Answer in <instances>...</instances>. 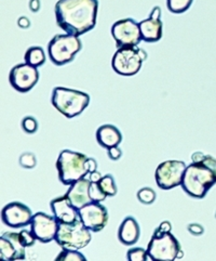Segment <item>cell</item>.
<instances>
[{"label": "cell", "instance_id": "26", "mask_svg": "<svg viewBox=\"0 0 216 261\" xmlns=\"http://www.w3.org/2000/svg\"><path fill=\"white\" fill-rule=\"evenodd\" d=\"M138 201L145 205H150L156 199V192L150 188H143L137 192Z\"/></svg>", "mask_w": 216, "mask_h": 261}, {"label": "cell", "instance_id": "36", "mask_svg": "<svg viewBox=\"0 0 216 261\" xmlns=\"http://www.w3.org/2000/svg\"><path fill=\"white\" fill-rule=\"evenodd\" d=\"M150 16L156 17V19H160V16H161V9H160V7H155L152 10H151V12H150Z\"/></svg>", "mask_w": 216, "mask_h": 261}, {"label": "cell", "instance_id": "2", "mask_svg": "<svg viewBox=\"0 0 216 261\" xmlns=\"http://www.w3.org/2000/svg\"><path fill=\"white\" fill-rule=\"evenodd\" d=\"M192 160L180 186L189 196L203 198L216 184V160L201 152L194 153Z\"/></svg>", "mask_w": 216, "mask_h": 261}, {"label": "cell", "instance_id": "11", "mask_svg": "<svg viewBox=\"0 0 216 261\" xmlns=\"http://www.w3.org/2000/svg\"><path fill=\"white\" fill-rule=\"evenodd\" d=\"M39 81L37 67L27 63H21L13 66L9 73V82L13 88L22 93L30 91Z\"/></svg>", "mask_w": 216, "mask_h": 261}, {"label": "cell", "instance_id": "19", "mask_svg": "<svg viewBox=\"0 0 216 261\" xmlns=\"http://www.w3.org/2000/svg\"><path fill=\"white\" fill-rule=\"evenodd\" d=\"M138 25H140L142 40L151 43L157 42L162 38L163 24L160 19L149 15L148 19L141 21Z\"/></svg>", "mask_w": 216, "mask_h": 261}, {"label": "cell", "instance_id": "21", "mask_svg": "<svg viewBox=\"0 0 216 261\" xmlns=\"http://www.w3.org/2000/svg\"><path fill=\"white\" fill-rule=\"evenodd\" d=\"M46 54L41 47L34 46L27 49L25 52L24 60L25 63H27L34 67H39L46 63Z\"/></svg>", "mask_w": 216, "mask_h": 261}, {"label": "cell", "instance_id": "30", "mask_svg": "<svg viewBox=\"0 0 216 261\" xmlns=\"http://www.w3.org/2000/svg\"><path fill=\"white\" fill-rule=\"evenodd\" d=\"M20 238H21V242L22 244L25 247H30L35 244V241L37 239L35 238V236L33 234V232H28L26 230H23L20 232Z\"/></svg>", "mask_w": 216, "mask_h": 261}, {"label": "cell", "instance_id": "28", "mask_svg": "<svg viewBox=\"0 0 216 261\" xmlns=\"http://www.w3.org/2000/svg\"><path fill=\"white\" fill-rule=\"evenodd\" d=\"M22 128L25 133L27 134H35L38 129V123L37 120L32 116H26L22 120Z\"/></svg>", "mask_w": 216, "mask_h": 261}, {"label": "cell", "instance_id": "22", "mask_svg": "<svg viewBox=\"0 0 216 261\" xmlns=\"http://www.w3.org/2000/svg\"><path fill=\"white\" fill-rule=\"evenodd\" d=\"M194 0H167V8L174 14L186 12L192 7Z\"/></svg>", "mask_w": 216, "mask_h": 261}, {"label": "cell", "instance_id": "37", "mask_svg": "<svg viewBox=\"0 0 216 261\" xmlns=\"http://www.w3.org/2000/svg\"><path fill=\"white\" fill-rule=\"evenodd\" d=\"M89 171H90V173L91 172H94V171H97V168H98V164H97V162H95V160H93V159H89Z\"/></svg>", "mask_w": 216, "mask_h": 261}, {"label": "cell", "instance_id": "23", "mask_svg": "<svg viewBox=\"0 0 216 261\" xmlns=\"http://www.w3.org/2000/svg\"><path fill=\"white\" fill-rule=\"evenodd\" d=\"M99 185L102 188L107 196H115L117 194V186L115 184V179L110 175H106L102 177V179L99 181Z\"/></svg>", "mask_w": 216, "mask_h": 261}, {"label": "cell", "instance_id": "14", "mask_svg": "<svg viewBox=\"0 0 216 261\" xmlns=\"http://www.w3.org/2000/svg\"><path fill=\"white\" fill-rule=\"evenodd\" d=\"M33 214L29 208L19 202L6 205L2 212V219L11 228H22L32 222Z\"/></svg>", "mask_w": 216, "mask_h": 261}, {"label": "cell", "instance_id": "27", "mask_svg": "<svg viewBox=\"0 0 216 261\" xmlns=\"http://www.w3.org/2000/svg\"><path fill=\"white\" fill-rule=\"evenodd\" d=\"M129 261H145V260H150L148 254H147V250L143 248H131L129 249L127 254Z\"/></svg>", "mask_w": 216, "mask_h": 261}, {"label": "cell", "instance_id": "9", "mask_svg": "<svg viewBox=\"0 0 216 261\" xmlns=\"http://www.w3.org/2000/svg\"><path fill=\"white\" fill-rule=\"evenodd\" d=\"M186 164L181 161H166L156 169V184L161 190H171L181 185L186 170Z\"/></svg>", "mask_w": 216, "mask_h": 261}, {"label": "cell", "instance_id": "32", "mask_svg": "<svg viewBox=\"0 0 216 261\" xmlns=\"http://www.w3.org/2000/svg\"><path fill=\"white\" fill-rule=\"evenodd\" d=\"M188 230L190 233L194 234V236H201L203 233V228L200 224H190L188 227Z\"/></svg>", "mask_w": 216, "mask_h": 261}, {"label": "cell", "instance_id": "29", "mask_svg": "<svg viewBox=\"0 0 216 261\" xmlns=\"http://www.w3.org/2000/svg\"><path fill=\"white\" fill-rule=\"evenodd\" d=\"M20 164L24 168H34L36 166V158H35V155L32 153L23 154L20 158Z\"/></svg>", "mask_w": 216, "mask_h": 261}, {"label": "cell", "instance_id": "16", "mask_svg": "<svg viewBox=\"0 0 216 261\" xmlns=\"http://www.w3.org/2000/svg\"><path fill=\"white\" fill-rule=\"evenodd\" d=\"M50 206L58 223H69L79 219L78 210L73 206L67 195L54 198Z\"/></svg>", "mask_w": 216, "mask_h": 261}, {"label": "cell", "instance_id": "31", "mask_svg": "<svg viewBox=\"0 0 216 261\" xmlns=\"http://www.w3.org/2000/svg\"><path fill=\"white\" fill-rule=\"evenodd\" d=\"M108 158L112 161H118L121 155H122V152H121V150L119 149L118 146H114V147H110V149H108Z\"/></svg>", "mask_w": 216, "mask_h": 261}, {"label": "cell", "instance_id": "8", "mask_svg": "<svg viewBox=\"0 0 216 261\" xmlns=\"http://www.w3.org/2000/svg\"><path fill=\"white\" fill-rule=\"evenodd\" d=\"M146 59V51L137 46L121 47L112 57L111 67L121 76H134L141 71L143 62Z\"/></svg>", "mask_w": 216, "mask_h": 261}, {"label": "cell", "instance_id": "3", "mask_svg": "<svg viewBox=\"0 0 216 261\" xmlns=\"http://www.w3.org/2000/svg\"><path fill=\"white\" fill-rule=\"evenodd\" d=\"M171 223L164 221L153 232V236L147 247V254L150 260L174 261L183 258L184 253L179 242L171 233Z\"/></svg>", "mask_w": 216, "mask_h": 261}, {"label": "cell", "instance_id": "12", "mask_svg": "<svg viewBox=\"0 0 216 261\" xmlns=\"http://www.w3.org/2000/svg\"><path fill=\"white\" fill-rule=\"evenodd\" d=\"M79 219L92 232H100L108 222V212L99 202H91L78 210Z\"/></svg>", "mask_w": 216, "mask_h": 261}, {"label": "cell", "instance_id": "34", "mask_svg": "<svg viewBox=\"0 0 216 261\" xmlns=\"http://www.w3.org/2000/svg\"><path fill=\"white\" fill-rule=\"evenodd\" d=\"M29 8L33 12H37L40 9V0H30Z\"/></svg>", "mask_w": 216, "mask_h": 261}, {"label": "cell", "instance_id": "7", "mask_svg": "<svg viewBox=\"0 0 216 261\" xmlns=\"http://www.w3.org/2000/svg\"><path fill=\"white\" fill-rule=\"evenodd\" d=\"M82 49L79 36L71 34L55 35L48 45V55L54 65L62 66L75 59L78 52Z\"/></svg>", "mask_w": 216, "mask_h": 261}, {"label": "cell", "instance_id": "25", "mask_svg": "<svg viewBox=\"0 0 216 261\" xmlns=\"http://www.w3.org/2000/svg\"><path fill=\"white\" fill-rule=\"evenodd\" d=\"M89 194H90L92 202L101 203L103 201H105L107 197V195L104 193V191L100 187L99 182H91V186L89 189Z\"/></svg>", "mask_w": 216, "mask_h": 261}, {"label": "cell", "instance_id": "33", "mask_svg": "<svg viewBox=\"0 0 216 261\" xmlns=\"http://www.w3.org/2000/svg\"><path fill=\"white\" fill-rule=\"evenodd\" d=\"M17 24H19V26L22 29H27V28H29L30 22L26 16H22V17H20L19 21H17Z\"/></svg>", "mask_w": 216, "mask_h": 261}, {"label": "cell", "instance_id": "4", "mask_svg": "<svg viewBox=\"0 0 216 261\" xmlns=\"http://www.w3.org/2000/svg\"><path fill=\"white\" fill-rule=\"evenodd\" d=\"M89 158L84 154L64 150L56 161L58 179L65 186H72L76 181L84 178L89 171Z\"/></svg>", "mask_w": 216, "mask_h": 261}, {"label": "cell", "instance_id": "18", "mask_svg": "<svg viewBox=\"0 0 216 261\" xmlns=\"http://www.w3.org/2000/svg\"><path fill=\"white\" fill-rule=\"evenodd\" d=\"M141 236V229L133 217L127 218L120 224L118 230V239L124 245H133Z\"/></svg>", "mask_w": 216, "mask_h": 261}, {"label": "cell", "instance_id": "35", "mask_svg": "<svg viewBox=\"0 0 216 261\" xmlns=\"http://www.w3.org/2000/svg\"><path fill=\"white\" fill-rule=\"evenodd\" d=\"M89 179L91 180V182H99V181L102 179L101 172H99V171L91 172V173H90V178H89Z\"/></svg>", "mask_w": 216, "mask_h": 261}, {"label": "cell", "instance_id": "15", "mask_svg": "<svg viewBox=\"0 0 216 261\" xmlns=\"http://www.w3.org/2000/svg\"><path fill=\"white\" fill-rule=\"evenodd\" d=\"M0 258L7 261L25 259V246L20 233L6 232L0 237Z\"/></svg>", "mask_w": 216, "mask_h": 261}, {"label": "cell", "instance_id": "20", "mask_svg": "<svg viewBox=\"0 0 216 261\" xmlns=\"http://www.w3.org/2000/svg\"><path fill=\"white\" fill-rule=\"evenodd\" d=\"M97 141L104 149L118 146L122 141V135L119 129L112 125H103L97 132Z\"/></svg>", "mask_w": 216, "mask_h": 261}, {"label": "cell", "instance_id": "6", "mask_svg": "<svg viewBox=\"0 0 216 261\" xmlns=\"http://www.w3.org/2000/svg\"><path fill=\"white\" fill-rule=\"evenodd\" d=\"M91 232L80 219L69 223H58L55 242L63 249L80 250L90 244Z\"/></svg>", "mask_w": 216, "mask_h": 261}, {"label": "cell", "instance_id": "17", "mask_svg": "<svg viewBox=\"0 0 216 261\" xmlns=\"http://www.w3.org/2000/svg\"><path fill=\"white\" fill-rule=\"evenodd\" d=\"M91 186V180L82 178L76 181L67 191V197L76 210H80L83 206L92 202L89 194V189Z\"/></svg>", "mask_w": 216, "mask_h": 261}, {"label": "cell", "instance_id": "10", "mask_svg": "<svg viewBox=\"0 0 216 261\" xmlns=\"http://www.w3.org/2000/svg\"><path fill=\"white\" fill-rule=\"evenodd\" d=\"M111 36L118 48L137 46L142 40L140 25L131 17L121 19L112 24Z\"/></svg>", "mask_w": 216, "mask_h": 261}, {"label": "cell", "instance_id": "5", "mask_svg": "<svg viewBox=\"0 0 216 261\" xmlns=\"http://www.w3.org/2000/svg\"><path fill=\"white\" fill-rule=\"evenodd\" d=\"M52 106L67 118H74L89 107L90 95L85 92L55 87L52 91Z\"/></svg>", "mask_w": 216, "mask_h": 261}, {"label": "cell", "instance_id": "13", "mask_svg": "<svg viewBox=\"0 0 216 261\" xmlns=\"http://www.w3.org/2000/svg\"><path fill=\"white\" fill-rule=\"evenodd\" d=\"M30 229L35 238L46 244V243L55 240L58 222L55 217L49 216L45 213H37L33 215Z\"/></svg>", "mask_w": 216, "mask_h": 261}, {"label": "cell", "instance_id": "1", "mask_svg": "<svg viewBox=\"0 0 216 261\" xmlns=\"http://www.w3.org/2000/svg\"><path fill=\"white\" fill-rule=\"evenodd\" d=\"M54 10L59 29L81 36L97 25L99 0H58Z\"/></svg>", "mask_w": 216, "mask_h": 261}, {"label": "cell", "instance_id": "24", "mask_svg": "<svg viewBox=\"0 0 216 261\" xmlns=\"http://www.w3.org/2000/svg\"><path fill=\"white\" fill-rule=\"evenodd\" d=\"M85 257L79 251L72 249H64L55 258V261H85Z\"/></svg>", "mask_w": 216, "mask_h": 261}]
</instances>
